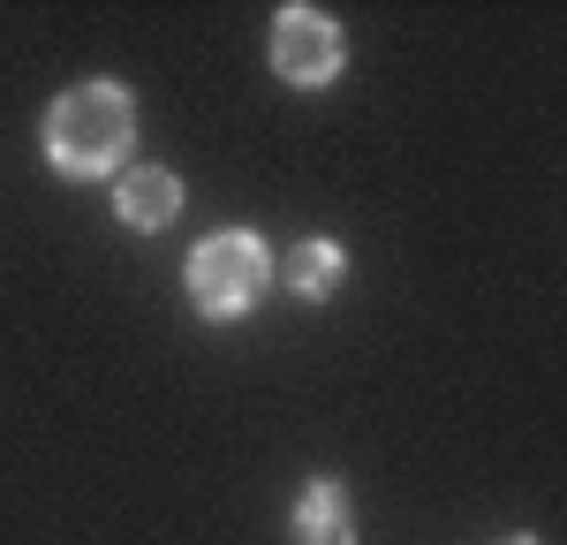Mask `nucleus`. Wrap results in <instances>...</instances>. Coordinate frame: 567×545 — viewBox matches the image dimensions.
Returning <instances> with one entry per match:
<instances>
[{"mask_svg":"<svg viewBox=\"0 0 567 545\" xmlns=\"http://www.w3.org/2000/svg\"><path fill=\"white\" fill-rule=\"evenodd\" d=\"M136 144V106L122 84H76L45 106V160L69 182H99L130 160Z\"/></svg>","mask_w":567,"mask_h":545,"instance_id":"1","label":"nucleus"},{"mask_svg":"<svg viewBox=\"0 0 567 545\" xmlns=\"http://www.w3.org/2000/svg\"><path fill=\"white\" fill-rule=\"evenodd\" d=\"M265 280H272V258L250 227H219L189 250V304L205 318H243L265 296Z\"/></svg>","mask_w":567,"mask_h":545,"instance_id":"2","label":"nucleus"},{"mask_svg":"<svg viewBox=\"0 0 567 545\" xmlns=\"http://www.w3.org/2000/svg\"><path fill=\"white\" fill-rule=\"evenodd\" d=\"M341 61H349V45H341V23L326 8H280L272 16V69L288 84H303V91L333 84Z\"/></svg>","mask_w":567,"mask_h":545,"instance_id":"3","label":"nucleus"},{"mask_svg":"<svg viewBox=\"0 0 567 545\" xmlns=\"http://www.w3.org/2000/svg\"><path fill=\"white\" fill-rule=\"evenodd\" d=\"M114 213L152 235V227H167L182 213V182L167 175V167H130V175H122V197H114Z\"/></svg>","mask_w":567,"mask_h":545,"instance_id":"4","label":"nucleus"},{"mask_svg":"<svg viewBox=\"0 0 567 545\" xmlns=\"http://www.w3.org/2000/svg\"><path fill=\"white\" fill-rule=\"evenodd\" d=\"M296 538L303 545H355V523H349V493L333 477H310L303 500H296Z\"/></svg>","mask_w":567,"mask_h":545,"instance_id":"5","label":"nucleus"},{"mask_svg":"<svg viewBox=\"0 0 567 545\" xmlns=\"http://www.w3.org/2000/svg\"><path fill=\"white\" fill-rule=\"evenodd\" d=\"M280 272H288V288H296V296L318 304V296H333V288H341V250H333V243H296Z\"/></svg>","mask_w":567,"mask_h":545,"instance_id":"6","label":"nucleus"},{"mask_svg":"<svg viewBox=\"0 0 567 545\" xmlns=\"http://www.w3.org/2000/svg\"><path fill=\"white\" fill-rule=\"evenodd\" d=\"M507 545H537V538H507Z\"/></svg>","mask_w":567,"mask_h":545,"instance_id":"7","label":"nucleus"}]
</instances>
